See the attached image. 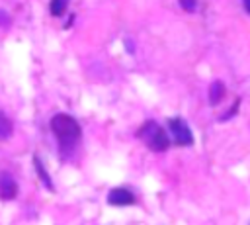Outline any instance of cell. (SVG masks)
Masks as SVG:
<instances>
[{"label":"cell","mask_w":250,"mask_h":225,"mask_svg":"<svg viewBox=\"0 0 250 225\" xmlns=\"http://www.w3.org/2000/svg\"><path fill=\"white\" fill-rule=\"evenodd\" d=\"M137 137H139L150 151H154V153H164V151L170 147V137H168V133H166L156 121H152V119L145 121V123L139 127Z\"/></svg>","instance_id":"obj_2"},{"label":"cell","mask_w":250,"mask_h":225,"mask_svg":"<svg viewBox=\"0 0 250 225\" xmlns=\"http://www.w3.org/2000/svg\"><path fill=\"white\" fill-rule=\"evenodd\" d=\"M178 2L186 12H195L197 10V0H178Z\"/></svg>","instance_id":"obj_10"},{"label":"cell","mask_w":250,"mask_h":225,"mask_svg":"<svg viewBox=\"0 0 250 225\" xmlns=\"http://www.w3.org/2000/svg\"><path fill=\"white\" fill-rule=\"evenodd\" d=\"M242 4H244V10L250 14V0H242Z\"/></svg>","instance_id":"obj_11"},{"label":"cell","mask_w":250,"mask_h":225,"mask_svg":"<svg viewBox=\"0 0 250 225\" xmlns=\"http://www.w3.org/2000/svg\"><path fill=\"white\" fill-rule=\"evenodd\" d=\"M33 166H35V172H37V176L41 178V182L53 192L55 188H53V182H51V176H49V172L43 168V162L39 160V157H33Z\"/></svg>","instance_id":"obj_7"},{"label":"cell","mask_w":250,"mask_h":225,"mask_svg":"<svg viewBox=\"0 0 250 225\" xmlns=\"http://www.w3.org/2000/svg\"><path fill=\"white\" fill-rule=\"evenodd\" d=\"M168 129H170V133H172V141H174L178 147H189V145H193L191 129H189V125H188L182 117H172V119H168Z\"/></svg>","instance_id":"obj_3"},{"label":"cell","mask_w":250,"mask_h":225,"mask_svg":"<svg viewBox=\"0 0 250 225\" xmlns=\"http://www.w3.org/2000/svg\"><path fill=\"white\" fill-rule=\"evenodd\" d=\"M51 131L53 135L57 137L61 149H72L80 137H82V129H80V123L68 115V113H57L51 117Z\"/></svg>","instance_id":"obj_1"},{"label":"cell","mask_w":250,"mask_h":225,"mask_svg":"<svg viewBox=\"0 0 250 225\" xmlns=\"http://www.w3.org/2000/svg\"><path fill=\"white\" fill-rule=\"evenodd\" d=\"M12 131H14V123H12V119H10L6 113L0 112V141L8 139V137L12 135Z\"/></svg>","instance_id":"obj_8"},{"label":"cell","mask_w":250,"mask_h":225,"mask_svg":"<svg viewBox=\"0 0 250 225\" xmlns=\"http://www.w3.org/2000/svg\"><path fill=\"white\" fill-rule=\"evenodd\" d=\"M107 203L115 207H125V205H135L137 198L129 188H113L107 194Z\"/></svg>","instance_id":"obj_4"},{"label":"cell","mask_w":250,"mask_h":225,"mask_svg":"<svg viewBox=\"0 0 250 225\" xmlns=\"http://www.w3.org/2000/svg\"><path fill=\"white\" fill-rule=\"evenodd\" d=\"M223 96H225V84L221 80H215L211 84V88H209V104L211 106H217L223 100Z\"/></svg>","instance_id":"obj_6"},{"label":"cell","mask_w":250,"mask_h":225,"mask_svg":"<svg viewBox=\"0 0 250 225\" xmlns=\"http://www.w3.org/2000/svg\"><path fill=\"white\" fill-rule=\"evenodd\" d=\"M66 6H68V0H51L49 2V12H51V16L61 18L66 12Z\"/></svg>","instance_id":"obj_9"},{"label":"cell","mask_w":250,"mask_h":225,"mask_svg":"<svg viewBox=\"0 0 250 225\" xmlns=\"http://www.w3.org/2000/svg\"><path fill=\"white\" fill-rule=\"evenodd\" d=\"M18 196V184L12 178L10 172H2L0 174V198L2 200H14Z\"/></svg>","instance_id":"obj_5"}]
</instances>
